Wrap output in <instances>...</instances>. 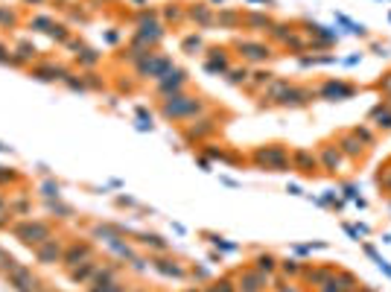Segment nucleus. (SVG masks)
Returning <instances> with one entry per match:
<instances>
[{
    "label": "nucleus",
    "mask_w": 391,
    "mask_h": 292,
    "mask_svg": "<svg viewBox=\"0 0 391 292\" xmlns=\"http://www.w3.org/2000/svg\"><path fill=\"white\" fill-rule=\"evenodd\" d=\"M353 94V88L345 82H327L324 88H321V97H327V100H345V97H350Z\"/></svg>",
    "instance_id": "1"
},
{
    "label": "nucleus",
    "mask_w": 391,
    "mask_h": 292,
    "mask_svg": "<svg viewBox=\"0 0 391 292\" xmlns=\"http://www.w3.org/2000/svg\"><path fill=\"white\" fill-rule=\"evenodd\" d=\"M339 149H342V152H345V155H350V158H356V155H362V140H353V137H342V140H339Z\"/></svg>",
    "instance_id": "2"
},
{
    "label": "nucleus",
    "mask_w": 391,
    "mask_h": 292,
    "mask_svg": "<svg viewBox=\"0 0 391 292\" xmlns=\"http://www.w3.org/2000/svg\"><path fill=\"white\" fill-rule=\"evenodd\" d=\"M371 117L377 120V126H380V129H391V111H388V105H377V108L371 111Z\"/></svg>",
    "instance_id": "3"
},
{
    "label": "nucleus",
    "mask_w": 391,
    "mask_h": 292,
    "mask_svg": "<svg viewBox=\"0 0 391 292\" xmlns=\"http://www.w3.org/2000/svg\"><path fill=\"white\" fill-rule=\"evenodd\" d=\"M324 161H327V167H330V173H336V167H339V149L333 152V149H324Z\"/></svg>",
    "instance_id": "4"
},
{
    "label": "nucleus",
    "mask_w": 391,
    "mask_h": 292,
    "mask_svg": "<svg viewBox=\"0 0 391 292\" xmlns=\"http://www.w3.org/2000/svg\"><path fill=\"white\" fill-rule=\"evenodd\" d=\"M345 196L347 199H356V187H345Z\"/></svg>",
    "instance_id": "5"
}]
</instances>
